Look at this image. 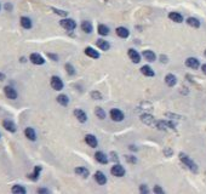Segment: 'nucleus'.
I'll use <instances>...</instances> for the list:
<instances>
[{"label": "nucleus", "mask_w": 206, "mask_h": 194, "mask_svg": "<svg viewBox=\"0 0 206 194\" xmlns=\"http://www.w3.org/2000/svg\"><path fill=\"white\" fill-rule=\"evenodd\" d=\"M201 69H203V73H204V74H206V63H205V64H203Z\"/></svg>", "instance_id": "c03bdc74"}, {"label": "nucleus", "mask_w": 206, "mask_h": 194, "mask_svg": "<svg viewBox=\"0 0 206 194\" xmlns=\"http://www.w3.org/2000/svg\"><path fill=\"white\" fill-rule=\"evenodd\" d=\"M110 118H112L114 121H121L124 119V113L120 111V109L114 108V109L110 111Z\"/></svg>", "instance_id": "7ed1b4c3"}, {"label": "nucleus", "mask_w": 206, "mask_h": 194, "mask_svg": "<svg viewBox=\"0 0 206 194\" xmlns=\"http://www.w3.org/2000/svg\"><path fill=\"white\" fill-rule=\"evenodd\" d=\"M74 115H75V118L80 121V123H85L86 120H87V115H86V113L81 109H75L74 111Z\"/></svg>", "instance_id": "6e6552de"}, {"label": "nucleus", "mask_w": 206, "mask_h": 194, "mask_svg": "<svg viewBox=\"0 0 206 194\" xmlns=\"http://www.w3.org/2000/svg\"><path fill=\"white\" fill-rule=\"evenodd\" d=\"M2 126H4L7 131H10V132H16V125H15L11 120H4V121H2Z\"/></svg>", "instance_id": "2eb2a0df"}, {"label": "nucleus", "mask_w": 206, "mask_h": 194, "mask_svg": "<svg viewBox=\"0 0 206 194\" xmlns=\"http://www.w3.org/2000/svg\"><path fill=\"white\" fill-rule=\"evenodd\" d=\"M125 159H126L127 163H131V164H136L137 163V159L135 157H132V155H125Z\"/></svg>", "instance_id": "72a5a7b5"}, {"label": "nucleus", "mask_w": 206, "mask_h": 194, "mask_svg": "<svg viewBox=\"0 0 206 194\" xmlns=\"http://www.w3.org/2000/svg\"><path fill=\"white\" fill-rule=\"evenodd\" d=\"M141 120L147 125L154 124V118H153V115H151V114H143V115L141 117Z\"/></svg>", "instance_id": "aec40b11"}, {"label": "nucleus", "mask_w": 206, "mask_h": 194, "mask_svg": "<svg viewBox=\"0 0 206 194\" xmlns=\"http://www.w3.org/2000/svg\"><path fill=\"white\" fill-rule=\"evenodd\" d=\"M154 193H164V189L161 187H159V186H155L154 187Z\"/></svg>", "instance_id": "58836bf2"}, {"label": "nucleus", "mask_w": 206, "mask_h": 194, "mask_svg": "<svg viewBox=\"0 0 206 194\" xmlns=\"http://www.w3.org/2000/svg\"><path fill=\"white\" fill-rule=\"evenodd\" d=\"M179 159H181V161L186 165V166H188L191 170H192L193 172H198V166H196V164L193 161L192 159L188 157V155H186V154H183V153H181L179 154Z\"/></svg>", "instance_id": "f257e3e1"}, {"label": "nucleus", "mask_w": 206, "mask_h": 194, "mask_svg": "<svg viewBox=\"0 0 206 194\" xmlns=\"http://www.w3.org/2000/svg\"><path fill=\"white\" fill-rule=\"evenodd\" d=\"M85 54L89 56V57H91V58H98L99 57V54L97 52L95 49H92V47H86L85 49Z\"/></svg>", "instance_id": "412c9836"}, {"label": "nucleus", "mask_w": 206, "mask_h": 194, "mask_svg": "<svg viewBox=\"0 0 206 194\" xmlns=\"http://www.w3.org/2000/svg\"><path fill=\"white\" fill-rule=\"evenodd\" d=\"M91 97H94L95 99H101V98H102V95H101L99 92H96V91H94V92H91Z\"/></svg>", "instance_id": "4c0bfd02"}, {"label": "nucleus", "mask_w": 206, "mask_h": 194, "mask_svg": "<svg viewBox=\"0 0 206 194\" xmlns=\"http://www.w3.org/2000/svg\"><path fill=\"white\" fill-rule=\"evenodd\" d=\"M139 192L141 193H149V189H147V187H146V184H142V186H139Z\"/></svg>", "instance_id": "e433bc0d"}, {"label": "nucleus", "mask_w": 206, "mask_h": 194, "mask_svg": "<svg viewBox=\"0 0 206 194\" xmlns=\"http://www.w3.org/2000/svg\"><path fill=\"white\" fill-rule=\"evenodd\" d=\"M187 23L193 28H199L200 27V21L199 20H196V18H194V17H189L188 20H187Z\"/></svg>", "instance_id": "bb28decb"}, {"label": "nucleus", "mask_w": 206, "mask_h": 194, "mask_svg": "<svg viewBox=\"0 0 206 194\" xmlns=\"http://www.w3.org/2000/svg\"><path fill=\"white\" fill-rule=\"evenodd\" d=\"M38 193H49V191L46 188H40V189H38Z\"/></svg>", "instance_id": "a19ab883"}, {"label": "nucleus", "mask_w": 206, "mask_h": 194, "mask_svg": "<svg viewBox=\"0 0 206 194\" xmlns=\"http://www.w3.org/2000/svg\"><path fill=\"white\" fill-rule=\"evenodd\" d=\"M186 66L189 67V68H192V69H198L199 66H200V63H199V61L195 57H189V58L186 60Z\"/></svg>", "instance_id": "0eeeda50"}, {"label": "nucleus", "mask_w": 206, "mask_h": 194, "mask_svg": "<svg viewBox=\"0 0 206 194\" xmlns=\"http://www.w3.org/2000/svg\"><path fill=\"white\" fill-rule=\"evenodd\" d=\"M169 18H170L171 21L176 22V23L183 22V16L181 14H178V12H170V14H169Z\"/></svg>", "instance_id": "ddd939ff"}, {"label": "nucleus", "mask_w": 206, "mask_h": 194, "mask_svg": "<svg viewBox=\"0 0 206 194\" xmlns=\"http://www.w3.org/2000/svg\"><path fill=\"white\" fill-rule=\"evenodd\" d=\"M143 57H144L147 61H149V62H154V61H155V58H156L155 54H154L153 51H148V50L143 52Z\"/></svg>", "instance_id": "393cba45"}, {"label": "nucleus", "mask_w": 206, "mask_h": 194, "mask_svg": "<svg viewBox=\"0 0 206 194\" xmlns=\"http://www.w3.org/2000/svg\"><path fill=\"white\" fill-rule=\"evenodd\" d=\"M165 83L167 84L169 86H175L176 83H177V79H176V77L173 74H167L165 77Z\"/></svg>", "instance_id": "dca6fc26"}, {"label": "nucleus", "mask_w": 206, "mask_h": 194, "mask_svg": "<svg viewBox=\"0 0 206 194\" xmlns=\"http://www.w3.org/2000/svg\"><path fill=\"white\" fill-rule=\"evenodd\" d=\"M51 86H52V89H55L57 91H59V90H62L63 89V83H62V80L58 78V77H52L51 78Z\"/></svg>", "instance_id": "423d86ee"}, {"label": "nucleus", "mask_w": 206, "mask_h": 194, "mask_svg": "<svg viewBox=\"0 0 206 194\" xmlns=\"http://www.w3.org/2000/svg\"><path fill=\"white\" fill-rule=\"evenodd\" d=\"M4 92H5L6 97L10 98V99H16L17 98V91L15 90L12 86H5L4 87Z\"/></svg>", "instance_id": "20e7f679"}, {"label": "nucleus", "mask_w": 206, "mask_h": 194, "mask_svg": "<svg viewBox=\"0 0 206 194\" xmlns=\"http://www.w3.org/2000/svg\"><path fill=\"white\" fill-rule=\"evenodd\" d=\"M95 180L98 184H106V182H107V179H106V176H104V174L103 172H101V171H97L96 174H95Z\"/></svg>", "instance_id": "f8f14e48"}, {"label": "nucleus", "mask_w": 206, "mask_h": 194, "mask_svg": "<svg viewBox=\"0 0 206 194\" xmlns=\"http://www.w3.org/2000/svg\"><path fill=\"white\" fill-rule=\"evenodd\" d=\"M11 191H12V193H20V194L26 193V188L22 187V186H18V184H17V186H14Z\"/></svg>", "instance_id": "2f4dec72"}, {"label": "nucleus", "mask_w": 206, "mask_h": 194, "mask_svg": "<svg viewBox=\"0 0 206 194\" xmlns=\"http://www.w3.org/2000/svg\"><path fill=\"white\" fill-rule=\"evenodd\" d=\"M4 79H5V75H4V74H1V73H0V80H4Z\"/></svg>", "instance_id": "49530a36"}, {"label": "nucleus", "mask_w": 206, "mask_h": 194, "mask_svg": "<svg viewBox=\"0 0 206 194\" xmlns=\"http://www.w3.org/2000/svg\"><path fill=\"white\" fill-rule=\"evenodd\" d=\"M129 56H130V60H131L134 63H139V61H141V55L138 54L136 50L130 49V50H129Z\"/></svg>", "instance_id": "1a4fd4ad"}, {"label": "nucleus", "mask_w": 206, "mask_h": 194, "mask_svg": "<svg viewBox=\"0 0 206 194\" xmlns=\"http://www.w3.org/2000/svg\"><path fill=\"white\" fill-rule=\"evenodd\" d=\"M156 126H158L159 129H161V130L169 129V127H170V129H175V124H172V123H170V121H164V120L156 123Z\"/></svg>", "instance_id": "f3484780"}, {"label": "nucleus", "mask_w": 206, "mask_h": 194, "mask_svg": "<svg viewBox=\"0 0 206 194\" xmlns=\"http://www.w3.org/2000/svg\"><path fill=\"white\" fill-rule=\"evenodd\" d=\"M165 154H166V155H171V154H172V151H171V149H165Z\"/></svg>", "instance_id": "79ce46f5"}, {"label": "nucleus", "mask_w": 206, "mask_h": 194, "mask_svg": "<svg viewBox=\"0 0 206 194\" xmlns=\"http://www.w3.org/2000/svg\"><path fill=\"white\" fill-rule=\"evenodd\" d=\"M66 69H67L69 75H74V74H75V70H74L73 66H72L70 63H67V64H66Z\"/></svg>", "instance_id": "f704fd0d"}, {"label": "nucleus", "mask_w": 206, "mask_h": 194, "mask_svg": "<svg viewBox=\"0 0 206 194\" xmlns=\"http://www.w3.org/2000/svg\"><path fill=\"white\" fill-rule=\"evenodd\" d=\"M95 113H96V115L99 119H104V118H106V113H104V111H103L102 108H99V107H97Z\"/></svg>", "instance_id": "473e14b6"}, {"label": "nucleus", "mask_w": 206, "mask_h": 194, "mask_svg": "<svg viewBox=\"0 0 206 194\" xmlns=\"http://www.w3.org/2000/svg\"><path fill=\"white\" fill-rule=\"evenodd\" d=\"M52 11H54V12H56V14H57V15H59V16H67V15H68V12H67V11H62V10H57V9H55V7L52 9Z\"/></svg>", "instance_id": "c9c22d12"}, {"label": "nucleus", "mask_w": 206, "mask_h": 194, "mask_svg": "<svg viewBox=\"0 0 206 194\" xmlns=\"http://www.w3.org/2000/svg\"><path fill=\"white\" fill-rule=\"evenodd\" d=\"M85 142L91 147V148H96L97 147V139L94 135H86L85 137Z\"/></svg>", "instance_id": "9b49d317"}, {"label": "nucleus", "mask_w": 206, "mask_h": 194, "mask_svg": "<svg viewBox=\"0 0 206 194\" xmlns=\"http://www.w3.org/2000/svg\"><path fill=\"white\" fill-rule=\"evenodd\" d=\"M98 33L99 35H108L109 34V28L104 24H99L98 26Z\"/></svg>", "instance_id": "7c9ffc66"}, {"label": "nucleus", "mask_w": 206, "mask_h": 194, "mask_svg": "<svg viewBox=\"0 0 206 194\" xmlns=\"http://www.w3.org/2000/svg\"><path fill=\"white\" fill-rule=\"evenodd\" d=\"M40 171H41V166H35L34 172H33L32 175H29V179L33 181H37L38 179H39V174H40Z\"/></svg>", "instance_id": "c756f323"}, {"label": "nucleus", "mask_w": 206, "mask_h": 194, "mask_svg": "<svg viewBox=\"0 0 206 194\" xmlns=\"http://www.w3.org/2000/svg\"><path fill=\"white\" fill-rule=\"evenodd\" d=\"M95 158H96L97 161L101 163V164H107L108 163V158H107V155L103 152H97L95 154Z\"/></svg>", "instance_id": "4468645a"}, {"label": "nucleus", "mask_w": 206, "mask_h": 194, "mask_svg": "<svg viewBox=\"0 0 206 194\" xmlns=\"http://www.w3.org/2000/svg\"><path fill=\"white\" fill-rule=\"evenodd\" d=\"M161 62H163V63H166V62H167V58H166V56H161Z\"/></svg>", "instance_id": "37998d69"}, {"label": "nucleus", "mask_w": 206, "mask_h": 194, "mask_svg": "<svg viewBox=\"0 0 206 194\" xmlns=\"http://www.w3.org/2000/svg\"><path fill=\"white\" fill-rule=\"evenodd\" d=\"M59 24L64 28V29H67V30H73V29H75V27H77L75 21H73V20H70V18H64V20H62V21L59 22Z\"/></svg>", "instance_id": "f03ea898"}, {"label": "nucleus", "mask_w": 206, "mask_h": 194, "mask_svg": "<svg viewBox=\"0 0 206 194\" xmlns=\"http://www.w3.org/2000/svg\"><path fill=\"white\" fill-rule=\"evenodd\" d=\"M24 135L27 136V139H29L30 141H35L37 139V135H35V131L32 129V127H27L24 130Z\"/></svg>", "instance_id": "6ab92c4d"}, {"label": "nucleus", "mask_w": 206, "mask_h": 194, "mask_svg": "<svg viewBox=\"0 0 206 194\" xmlns=\"http://www.w3.org/2000/svg\"><path fill=\"white\" fill-rule=\"evenodd\" d=\"M81 29L85 32V33L90 34V33L92 32V24H91L89 21H84V22L81 23Z\"/></svg>", "instance_id": "b1692460"}, {"label": "nucleus", "mask_w": 206, "mask_h": 194, "mask_svg": "<svg viewBox=\"0 0 206 194\" xmlns=\"http://www.w3.org/2000/svg\"><path fill=\"white\" fill-rule=\"evenodd\" d=\"M29 58H30L32 63H34V64H44V62H45V60L39 54H32Z\"/></svg>", "instance_id": "9d476101"}, {"label": "nucleus", "mask_w": 206, "mask_h": 194, "mask_svg": "<svg viewBox=\"0 0 206 194\" xmlns=\"http://www.w3.org/2000/svg\"><path fill=\"white\" fill-rule=\"evenodd\" d=\"M97 46H98L101 50H103V51L109 50V47H110L109 42H106V40H98V42H97Z\"/></svg>", "instance_id": "cd10ccee"}, {"label": "nucleus", "mask_w": 206, "mask_h": 194, "mask_svg": "<svg viewBox=\"0 0 206 194\" xmlns=\"http://www.w3.org/2000/svg\"><path fill=\"white\" fill-rule=\"evenodd\" d=\"M47 56H49L50 58H52L54 61H57V60H58V57H57L56 55H52V54H47Z\"/></svg>", "instance_id": "ea45409f"}, {"label": "nucleus", "mask_w": 206, "mask_h": 194, "mask_svg": "<svg viewBox=\"0 0 206 194\" xmlns=\"http://www.w3.org/2000/svg\"><path fill=\"white\" fill-rule=\"evenodd\" d=\"M57 102L59 103V104H62L63 107H66L67 104H68L69 102V98L66 95H59V96L57 97Z\"/></svg>", "instance_id": "c85d7f7f"}, {"label": "nucleus", "mask_w": 206, "mask_h": 194, "mask_svg": "<svg viewBox=\"0 0 206 194\" xmlns=\"http://www.w3.org/2000/svg\"><path fill=\"white\" fill-rule=\"evenodd\" d=\"M110 172H112V175L115 176V177H121V176L125 175V169H124L123 166H120V165H114V166L112 167Z\"/></svg>", "instance_id": "39448f33"}, {"label": "nucleus", "mask_w": 206, "mask_h": 194, "mask_svg": "<svg viewBox=\"0 0 206 194\" xmlns=\"http://www.w3.org/2000/svg\"><path fill=\"white\" fill-rule=\"evenodd\" d=\"M141 72H142V74L146 75V77H154V70L151 69L149 66H143V67L141 68Z\"/></svg>", "instance_id": "4be33fe9"}, {"label": "nucleus", "mask_w": 206, "mask_h": 194, "mask_svg": "<svg viewBox=\"0 0 206 194\" xmlns=\"http://www.w3.org/2000/svg\"><path fill=\"white\" fill-rule=\"evenodd\" d=\"M5 9H6V10H11V5L6 4V5H5Z\"/></svg>", "instance_id": "a18cd8bd"}, {"label": "nucleus", "mask_w": 206, "mask_h": 194, "mask_svg": "<svg viewBox=\"0 0 206 194\" xmlns=\"http://www.w3.org/2000/svg\"><path fill=\"white\" fill-rule=\"evenodd\" d=\"M205 56H206V51H205Z\"/></svg>", "instance_id": "de8ad7c7"}, {"label": "nucleus", "mask_w": 206, "mask_h": 194, "mask_svg": "<svg viewBox=\"0 0 206 194\" xmlns=\"http://www.w3.org/2000/svg\"><path fill=\"white\" fill-rule=\"evenodd\" d=\"M75 174L79 175V176H82L84 179L89 177V170L85 169V167H77V169H75Z\"/></svg>", "instance_id": "5701e85b"}, {"label": "nucleus", "mask_w": 206, "mask_h": 194, "mask_svg": "<svg viewBox=\"0 0 206 194\" xmlns=\"http://www.w3.org/2000/svg\"><path fill=\"white\" fill-rule=\"evenodd\" d=\"M116 34L120 37V38H124V39H126L127 37H129V34H130V32L126 29L125 27H118L116 28Z\"/></svg>", "instance_id": "a211bd4d"}, {"label": "nucleus", "mask_w": 206, "mask_h": 194, "mask_svg": "<svg viewBox=\"0 0 206 194\" xmlns=\"http://www.w3.org/2000/svg\"><path fill=\"white\" fill-rule=\"evenodd\" d=\"M21 26L23 28H26V29H30V28H32V21H30V18H28V17H22V18H21Z\"/></svg>", "instance_id": "a878e982"}]
</instances>
